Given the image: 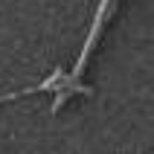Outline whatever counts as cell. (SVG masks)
<instances>
[{"label": "cell", "mask_w": 154, "mask_h": 154, "mask_svg": "<svg viewBox=\"0 0 154 154\" xmlns=\"http://www.w3.org/2000/svg\"><path fill=\"white\" fill-rule=\"evenodd\" d=\"M61 79H64V70H55L47 82H41V85H35V87H26V90H17V93H9V96H0V102H12V99L32 96V93H41V90H55V87L61 85Z\"/></svg>", "instance_id": "obj_2"}, {"label": "cell", "mask_w": 154, "mask_h": 154, "mask_svg": "<svg viewBox=\"0 0 154 154\" xmlns=\"http://www.w3.org/2000/svg\"><path fill=\"white\" fill-rule=\"evenodd\" d=\"M111 12H113V0H99V9H96L90 35H87V41H85V50H82V55H79L73 73H64V79H61L64 90H70V93H90V87L76 85V82H79V76H82V70H85V64H87V58H90V52H93V47H96V41H99V35H102V29H105V20H108ZM61 85H58V87H61Z\"/></svg>", "instance_id": "obj_1"}]
</instances>
